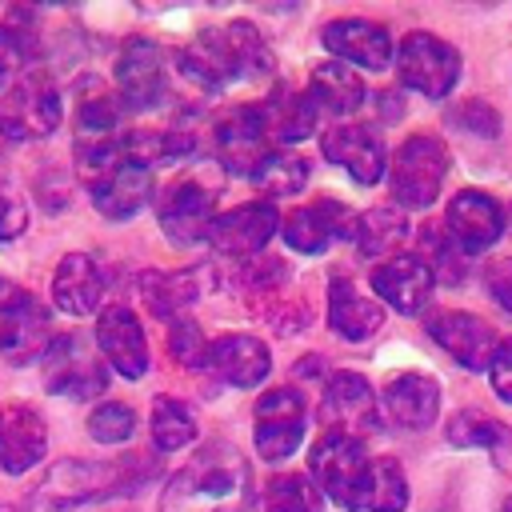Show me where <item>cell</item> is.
Segmentation results:
<instances>
[{"label":"cell","instance_id":"6da1fadb","mask_svg":"<svg viewBox=\"0 0 512 512\" xmlns=\"http://www.w3.org/2000/svg\"><path fill=\"white\" fill-rule=\"evenodd\" d=\"M312 484L344 512H404L408 480L392 456H368L364 440L328 428L308 452Z\"/></svg>","mask_w":512,"mask_h":512},{"label":"cell","instance_id":"7a4b0ae2","mask_svg":"<svg viewBox=\"0 0 512 512\" xmlns=\"http://www.w3.org/2000/svg\"><path fill=\"white\" fill-rule=\"evenodd\" d=\"M252 500V464L228 440L196 448L164 484L160 512H244Z\"/></svg>","mask_w":512,"mask_h":512},{"label":"cell","instance_id":"3957f363","mask_svg":"<svg viewBox=\"0 0 512 512\" xmlns=\"http://www.w3.org/2000/svg\"><path fill=\"white\" fill-rule=\"evenodd\" d=\"M176 64L204 92H224L240 80L272 72V56L264 48V36L248 20H236L228 28H204L192 44H184L176 52Z\"/></svg>","mask_w":512,"mask_h":512},{"label":"cell","instance_id":"277c9868","mask_svg":"<svg viewBox=\"0 0 512 512\" xmlns=\"http://www.w3.org/2000/svg\"><path fill=\"white\" fill-rule=\"evenodd\" d=\"M120 492V468L104 460H60L32 492V512H88Z\"/></svg>","mask_w":512,"mask_h":512},{"label":"cell","instance_id":"5b68a950","mask_svg":"<svg viewBox=\"0 0 512 512\" xmlns=\"http://www.w3.org/2000/svg\"><path fill=\"white\" fill-rule=\"evenodd\" d=\"M60 92L52 84L48 72L32 68L28 76H20L8 92H0V136L4 140H44L60 128Z\"/></svg>","mask_w":512,"mask_h":512},{"label":"cell","instance_id":"8992f818","mask_svg":"<svg viewBox=\"0 0 512 512\" xmlns=\"http://www.w3.org/2000/svg\"><path fill=\"white\" fill-rule=\"evenodd\" d=\"M448 176V148L440 136L416 132L392 156V200L400 208H432Z\"/></svg>","mask_w":512,"mask_h":512},{"label":"cell","instance_id":"52a82bcc","mask_svg":"<svg viewBox=\"0 0 512 512\" xmlns=\"http://www.w3.org/2000/svg\"><path fill=\"white\" fill-rule=\"evenodd\" d=\"M252 440L260 448L264 460H288L300 444H304V432H308V400L300 388L292 384H280L272 392H264L256 400V412H252Z\"/></svg>","mask_w":512,"mask_h":512},{"label":"cell","instance_id":"ba28073f","mask_svg":"<svg viewBox=\"0 0 512 512\" xmlns=\"http://www.w3.org/2000/svg\"><path fill=\"white\" fill-rule=\"evenodd\" d=\"M396 72H400V84L428 96V100H440L456 88L460 80V52L432 36V32H408L400 40V56H396Z\"/></svg>","mask_w":512,"mask_h":512},{"label":"cell","instance_id":"9c48e42d","mask_svg":"<svg viewBox=\"0 0 512 512\" xmlns=\"http://www.w3.org/2000/svg\"><path fill=\"white\" fill-rule=\"evenodd\" d=\"M44 388L56 392V396H72V400H88V396H100L108 388V368L92 352L88 336L60 332L48 344V352H44Z\"/></svg>","mask_w":512,"mask_h":512},{"label":"cell","instance_id":"30bf717a","mask_svg":"<svg viewBox=\"0 0 512 512\" xmlns=\"http://www.w3.org/2000/svg\"><path fill=\"white\" fill-rule=\"evenodd\" d=\"M116 96L132 112L160 108L168 96V56L156 40L132 36L116 60Z\"/></svg>","mask_w":512,"mask_h":512},{"label":"cell","instance_id":"8fae6325","mask_svg":"<svg viewBox=\"0 0 512 512\" xmlns=\"http://www.w3.org/2000/svg\"><path fill=\"white\" fill-rule=\"evenodd\" d=\"M156 216H160L164 236L176 244L208 240V232L216 224V192L200 176H180L160 192Z\"/></svg>","mask_w":512,"mask_h":512},{"label":"cell","instance_id":"7c38bea8","mask_svg":"<svg viewBox=\"0 0 512 512\" xmlns=\"http://www.w3.org/2000/svg\"><path fill=\"white\" fill-rule=\"evenodd\" d=\"M268 132H264V120H260V108L256 104H240L232 112H224L212 128V152L216 160L232 172V176H248L260 168V160L272 152L268 148Z\"/></svg>","mask_w":512,"mask_h":512},{"label":"cell","instance_id":"4fadbf2b","mask_svg":"<svg viewBox=\"0 0 512 512\" xmlns=\"http://www.w3.org/2000/svg\"><path fill=\"white\" fill-rule=\"evenodd\" d=\"M52 320L48 308L32 296V292H16L12 304L0 312V356L8 364H32L36 356L48 352L52 344Z\"/></svg>","mask_w":512,"mask_h":512},{"label":"cell","instance_id":"5bb4252c","mask_svg":"<svg viewBox=\"0 0 512 512\" xmlns=\"http://www.w3.org/2000/svg\"><path fill=\"white\" fill-rule=\"evenodd\" d=\"M280 224H284V220L276 216L272 200H248V204H240V208L216 216V224H212V232H208V244H212L220 256H240V260H248V256H256V252H264V244L276 236Z\"/></svg>","mask_w":512,"mask_h":512},{"label":"cell","instance_id":"9a60e30c","mask_svg":"<svg viewBox=\"0 0 512 512\" xmlns=\"http://www.w3.org/2000/svg\"><path fill=\"white\" fill-rule=\"evenodd\" d=\"M84 184H88V196H92V204H96L100 216H108V220H128V216H136V212L148 204L152 172H148V164L124 156V160H116L112 168L96 172V176L84 180Z\"/></svg>","mask_w":512,"mask_h":512},{"label":"cell","instance_id":"2e32d148","mask_svg":"<svg viewBox=\"0 0 512 512\" xmlns=\"http://www.w3.org/2000/svg\"><path fill=\"white\" fill-rule=\"evenodd\" d=\"M444 232L464 248V252H488L500 236H504V208L480 192V188H464L452 196L448 216H444Z\"/></svg>","mask_w":512,"mask_h":512},{"label":"cell","instance_id":"e0dca14e","mask_svg":"<svg viewBox=\"0 0 512 512\" xmlns=\"http://www.w3.org/2000/svg\"><path fill=\"white\" fill-rule=\"evenodd\" d=\"M428 336L456 360L464 364L468 372H480V368H492V356L500 348L496 332L472 316V312H440V316H428Z\"/></svg>","mask_w":512,"mask_h":512},{"label":"cell","instance_id":"ac0fdd59","mask_svg":"<svg viewBox=\"0 0 512 512\" xmlns=\"http://www.w3.org/2000/svg\"><path fill=\"white\" fill-rule=\"evenodd\" d=\"M320 40L336 60H348L364 72H384L392 64V36L376 20H360V16L332 20V24H324Z\"/></svg>","mask_w":512,"mask_h":512},{"label":"cell","instance_id":"d6986e66","mask_svg":"<svg viewBox=\"0 0 512 512\" xmlns=\"http://www.w3.org/2000/svg\"><path fill=\"white\" fill-rule=\"evenodd\" d=\"M356 220H360V216H352V212H348L344 204H336V200H312V204L288 212L284 224H280V232H284V240H288L296 252L316 256V252H324L332 240L356 236Z\"/></svg>","mask_w":512,"mask_h":512},{"label":"cell","instance_id":"ffe728a7","mask_svg":"<svg viewBox=\"0 0 512 512\" xmlns=\"http://www.w3.org/2000/svg\"><path fill=\"white\" fill-rule=\"evenodd\" d=\"M96 344H100L104 364H112L120 376L140 380L148 372V340H144V328H140L136 312H128L124 304H112V308L100 312V320H96Z\"/></svg>","mask_w":512,"mask_h":512},{"label":"cell","instance_id":"44dd1931","mask_svg":"<svg viewBox=\"0 0 512 512\" xmlns=\"http://www.w3.org/2000/svg\"><path fill=\"white\" fill-rule=\"evenodd\" d=\"M204 364L228 388H256L268 376V368H272L264 340H256L248 332H224V336L208 340Z\"/></svg>","mask_w":512,"mask_h":512},{"label":"cell","instance_id":"7402d4cb","mask_svg":"<svg viewBox=\"0 0 512 512\" xmlns=\"http://www.w3.org/2000/svg\"><path fill=\"white\" fill-rule=\"evenodd\" d=\"M372 288L388 308H396L404 316H416L432 300L436 276L420 256H392V260H380L372 268Z\"/></svg>","mask_w":512,"mask_h":512},{"label":"cell","instance_id":"603a6c76","mask_svg":"<svg viewBox=\"0 0 512 512\" xmlns=\"http://www.w3.org/2000/svg\"><path fill=\"white\" fill-rule=\"evenodd\" d=\"M324 156L344 168L356 184H376L388 168V156H384V140L368 128V124H340L332 128L324 140H320Z\"/></svg>","mask_w":512,"mask_h":512},{"label":"cell","instance_id":"cb8c5ba5","mask_svg":"<svg viewBox=\"0 0 512 512\" xmlns=\"http://www.w3.org/2000/svg\"><path fill=\"white\" fill-rule=\"evenodd\" d=\"M324 416H328L332 428H340V432H348L356 440H364L368 432L380 428L376 396H372V388H368V380L360 372L328 376V384H324Z\"/></svg>","mask_w":512,"mask_h":512},{"label":"cell","instance_id":"d4e9b609","mask_svg":"<svg viewBox=\"0 0 512 512\" xmlns=\"http://www.w3.org/2000/svg\"><path fill=\"white\" fill-rule=\"evenodd\" d=\"M104 296L100 264L88 252H68L52 272V304L68 316H88Z\"/></svg>","mask_w":512,"mask_h":512},{"label":"cell","instance_id":"484cf974","mask_svg":"<svg viewBox=\"0 0 512 512\" xmlns=\"http://www.w3.org/2000/svg\"><path fill=\"white\" fill-rule=\"evenodd\" d=\"M48 452V424L32 404H16L4 420L0 432V464L8 476L28 472L32 464H40Z\"/></svg>","mask_w":512,"mask_h":512},{"label":"cell","instance_id":"4316f807","mask_svg":"<svg viewBox=\"0 0 512 512\" xmlns=\"http://www.w3.org/2000/svg\"><path fill=\"white\" fill-rule=\"evenodd\" d=\"M328 324L336 336L360 344L368 340L380 324H384V312L372 296H364L348 276H332L328 280Z\"/></svg>","mask_w":512,"mask_h":512},{"label":"cell","instance_id":"83f0119b","mask_svg":"<svg viewBox=\"0 0 512 512\" xmlns=\"http://www.w3.org/2000/svg\"><path fill=\"white\" fill-rule=\"evenodd\" d=\"M384 408L400 428H428L440 412V384L428 372H400L384 384Z\"/></svg>","mask_w":512,"mask_h":512},{"label":"cell","instance_id":"f1b7e54d","mask_svg":"<svg viewBox=\"0 0 512 512\" xmlns=\"http://www.w3.org/2000/svg\"><path fill=\"white\" fill-rule=\"evenodd\" d=\"M308 96H312V104H316L320 112H328V116H352V112H360L364 100H368L364 80H360L348 64H336V60L312 68V76H308Z\"/></svg>","mask_w":512,"mask_h":512},{"label":"cell","instance_id":"f546056e","mask_svg":"<svg viewBox=\"0 0 512 512\" xmlns=\"http://www.w3.org/2000/svg\"><path fill=\"white\" fill-rule=\"evenodd\" d=\"M256 108H260V120H264V132L272 144H296V140H308L316 132L320 108L312 104L308 92L268 96V100H256Z\"/></svg>","mask_w":512,"mask_h":512},{"label":"cell","instance_id":"4dcf8cb0","mask_svg":"<svg viewBox=\"0 0 512 512\" xmlns=\"http://www.w3.org/2000/svg\"><path fill=\"white\" fill-rule=\"evenodd\" d=\"M408 240V220L396 208H372L356 220V244L364 256H396V248Z\"/></svg>","mask_w":512,"mask_h":512},{"label":"cell","instance_id":"1f68e13d","mask_svg":"<svg viewBox=\"0 0 512 512\" xmlns=\"http://www.w3.org/2000/svg\"><path fill=\"white\" fill-rule=\"evenodd\" d=\"M256 512H324V500H320V488L312 484V476L284 472L264 484Z\"/></svg>","mask_w":512,"mask_h":512},{"label":"cell","instance_id":"d6a6232c","mask_svg":"<svg viewBox=\"0 0 512 512\" xmlns=\"http://www.w3.org/2000/svg\"><path fill=\"white\" fill-rule=\"evenodd\" d=\"M252 184H256L268 200H276V196H296V192H304V184H308V160L296 156V152H268V156L260 160V168L252 172Z\"/></svg>","mask_w":512,"mask_h":512},{"label":"cell","instance_id":"836d02e7","mask_svg":"<svg viewBox=\"0 0 512 512\" xmlns=\"http://www.w3.org/2000/svg\"><path fill=\"white\" fill-rule=\"evenodd\" d=\"M152 440L160 452H176L188 448L196 440V416L184 400L176 396H156L152 400Z\"/></svg>","mask_w":512,"mask_h":512},{"label":"cell","instance_id":"e575fe53","mask_svg":"<svg viewBox=\"0 0 512 512\" xmlns=\"http://www.w3.org/2000/svg\"><path fill=\"white\" fill-rule=\"evenodd\" d=\"M420 244H424V264L432 268V276L440 284H460L468 276V252L448 236V232H436V228H424L420 232Z\"/></svg>","mask_w":512,"mask_h":512},{"label":"cell","instance_id":"d590c367","mask_svg":"<svg viewBox=\"0 0 512 512\" xmlns=\"http://www.w3.org/2000/svg\"><path fill=\"white\" fill-rule=\"evenodd\" d=\"M36 60V36L20 24H0V92H8L20 76H28Z\"/></svg>","mask_w":512,"mask_h":512},{"label":"cell","instance_id":"8d00e7d4","mask_svg":"<svg viewBox=\"0 0 512 512\" xmlns=\"http://www.w3.org/2000/svg\"><path fill=\"white\" fill-rule=\"evenodd\" d=\"M448 440L456 448H492L496 452V444H512V432L484 412H456L448 420Z\"/></svg>","mask_w":512,"mask_h":512},{"label":"cell","instance_id":"74e56055","mask_svg":"<svg viewBox=\"0 0 512 512\" xmlns=\"http://www.w3.org/2000/svg\"><path fill=\"white\" fill-rule=\"evenodd\" d=\"M88 432H92V440H100V444H124V440L136 432V416H132V408H128L124 400H104V404L92 408Z\"/></svg>","mask_w":512,"mask_h":512},{"label":"cell","instance_id":"f35d334b","mask_svg":"<svg viewBox=\"0 0 512 512\" xmlns=\"http://www.w3.org/2000/svg\"><path fill=\"white\" fill-rule=\"evenodd\" d=\"M168 348H172V360L188 364V368L204 364V356H208V340H204L200 324L188 316H176V324L168 328Z\"/></svg>","mask_w":512,"mask_h":512},{"label":"cell","instance_id":"ab89813d","mask_svg":"<svg viewBox=\"0 0 512 512\" xmlns=\"http://www.w3.org/2000/svg\"><path fill=\"white\" fill-rule=\"evenodd\" d=\"M452 120L464 124L468 132H480V136H496L500 132V112L488 100H464L460 108H452Z\"/></svg>","mask_w":512,"mask_h":512},{"label":"cell","instance_id":"60d3db41","mask_svg":"<svg viewBox=\"0 0 512 512\" xmlns=\"http://www.w3.org/2000/svg\"><path fill=\"white\" fill-rule=\"evenodd\" d=\"M24 228H28V204H24V196L12 192V188L0 180V244H4V240H16Z\"/></svg>","mask_w":512,"mask_h":512},{"label":"cell","instance_id":"b9f144b4","mask_svg":"<svg viewBox=\"0 0 512 512\" xmlns=\"http://www.w3.org/2000/svg\"><path fill=\"white\" fill-rule=\"evenodd\" d=\"M484 284H488V296L512 316V256L492 260L488 272H484Z\"/></svg>","mask_w":512,"mask_h":512},{"label":"cell","instance_id":"7bdbcfd3","mask_svg":"<svg viewBox=\"0 0 512 512\" xmlns=\"http://www.w3.org/2000/svg\"><path fill=\"white\" fill-rule=\"evenodd\" d=\"M488 380H492L496 396L512 404V336L500 340V348H496V356H492V368H488Z\"/></svg>","mask_w":512,"mask_h":512},{"label":"cell","instance_id":"ee69618b","mask_svg":"<svg viewBox=\"0 0 512 512\" xmlns=\"http://www.w3.org/2000/svg\"><path fill=\"white\" fill-rule=\"evenodd\" d=\"M16 292H20V288H16V284H8V280L0 276V312L12 304V296H16Z\"/></svg>","mask_w":512,"mask_h":512},{"label":"cell","instance_id":"f6af8a7d","mask_svg":"<svg viewBox=\"0 0 512 512\" xmlns=\"http://www.w3.org/2000/svg\"><path fill=\"white\" fill-rule=\"evenodd\" d=\"M0 512H20V508H12V504H0Z\"/></svg>","mask_w":512,"mask_h":512},{"label":"cell","instance_id":"bcb514c9","mask_svg":"<svg viewBox=\"0 0 512 512\" xmlns=\"http://www.w3.org/2000/svg\"><path fill=\"white\" fill-rule=\"evenodd\" d=\"M504 512H512V496H508V500H504Z\"/></svg>","mask_w":512,"mask_h":512}]
</instances>
